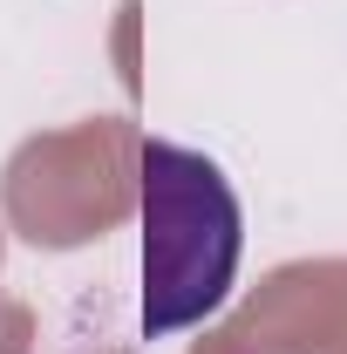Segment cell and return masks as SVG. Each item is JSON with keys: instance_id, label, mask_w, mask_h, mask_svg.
<instances>
[{"instance_id": "cell-1", "label": "cell", "mask_w": 347, "mask_h": 354, "mask_svg": "<svg viewBox=\"0 0 347 354\" xmlns=\"http://www.w3.org/2000/svg\"><path fill=\"white\" fill-rule=\"evenodd\" d=\"M136 198H143V334L164 341L232 300L245 212L232 177L205 150L143 136L136 150Z\"/></svg>"}]
</instances>
